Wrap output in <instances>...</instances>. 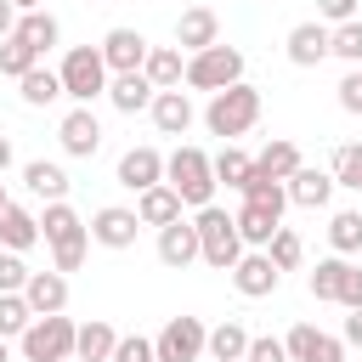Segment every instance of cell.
Here are the masks:
<instances>
[{
  "label": "cell",
  "instance_id": "cell-1",
  "mask_svg": "<svg viewBox=\"0 0 362 362\" xmlns=\"http://www.w3.org/2000/svg\"><path fill=\"white\" fill-rule=\"evenodd\" d=\"M255 119H260V90L243 79V85H232V90H215L209 96V107H204V130L209 136H221V141H232V136H243V130H255Z\"/></svg>",
  "mask_w": 362,
  "mask_h": 362
},
{
  "label": "cell",
  "instance_id": "cell-2",
  "mask_svg": "<svg viewBox=\"0 0 362 362\" xmlns=\"http://www.w3.org/2000/svg\"><path fill=\"white\" fill-rule=\"evenodd\" d=\"M164 181L181 192V204H192V209H209L215 204V164H209V153L204 147H175L170 158H164Z\"/></svg>",
  "mask_w": 362,
  "mask_h": 362
},
{
  "label": "cell",
  "instance_id": "cell-3",
  "mask_svg": "<svg viewBox=\"0 0 362 362\" xmlns=\"http://www.w3.org/2000/svg\"><path fill=\"white\" fill-rule=\"evenodd\" d=\"M57 74H62V90L74 96V107H90V102L107 96V85H113V74H107V62H102V45H74Z\"/></svg>",
  "mask_w": 362,
  "mask_h": 362
},
{
  "label": "cell",
  "instance_id": "cell-4",
  "mask_svg": "<svg viewBox=\"0 0 362 362\" xmlns=\"http://www.w3.org/2000/svg\"><path fill=\"white\" fill-rule=\"evenodd\" d=\"M74 345H79V322L74 317H34L28 334L17 339L23 362H74Z\"/></svg>",
  "mask_w": 362,
  "mask_h": 362
},
{
  "label": "cell",
  "instance_id": "cell-5",
  "mask_svg": "<svg viewBox=\"0 0 362 362\" xmlns=\"http://www.w3.org/2000/svg\"><path fill=\"white\" fill-rule=\"evenodd\" d=\"M192 226H198V243H204V266H215V272H232V266L243 260V238H238V221H232L221 204L198 209V215H192Z\"/></svg>",
  "mask_w": 362,
  "mask_h": 362
},
{
  "label": "cell",
  "instance_id": "cell-6",
  "mask_svg": "<svg viewBox=\"0 0 362 362\" xmlns=\"http://www.w3.org/2000/svg\"><path fill=\"white\" fill-rule=\"evenodd\" d=\"M243 85V51L238 45H209L198 57H187V90H232Z\"/></svg>",
  "mask_w": 362,
  "mask_h": 362
},
{
  "label": "cell",
  "instance_id": "cell-7",
  "mask_svg": "<svg viewBox=\"0 0 362 362\" xmlns=\"http://www.w3.org/2000/svg\"><path fill=\"white\" fill-rule=\"evenodd\" d=\"M204 345H209V328L198 317H170L153 334V362H204Z\"/></svg>",
  "mask_w": 362,
  "mask_h": 362
},
{
  "label": "cell",
  "instance_id": "cell-8",
  "mask_svg": "<svg viewBox=\"0 0 362 362\" xmlns=\"http://www.w3.org/2000/svg\"><path fill=\"white\" fill-rule=\"evenodd\" d=\"M147 34L141 28H107L102 34V62H107V74H141L147 68Z\"/></svg>",
  "mask_w": 362,
  "mask_h": 362
},
{
  "label": "cell",
  "instance_id": "cell-9",
  "mask_svg": "<svg viewBox=\"0 0 362 362\" xmlns=\"http://www.w3.org/2000/svg\"><path fill=\"white\" fill-rule=\"evenodd\" d=\"M277 283H283V272L272 266L266 249H243V260L232 266V288L243 300H266V294H277Z\"/></svg>",
  "mask_w": 362,
  "mask_h": 362
},
{
  "label": "cell",
  "instance_id": "cell-10",
  "mask_svg": "<svg viewBox=\"0 0 362 362\" xmlns=\"http://www.w3.org/2000/svg\"><path fill=\"white\" fill-rule=\"evenodd\" d=\"M57 141H62L68 158H96V147H102V119H96L90 107H68L62 124H57Z\"/></svg>",
  "mask_w": 362,
  "mask_h": 362
},
{
  "label": "cell",
  "instance_id": "cell-11",
  "mask_svg": "<svg viewBox=\"0 0 362 362\" xmlns=\"http://www.w3.org/2000/svg\"><path fill=\"white\" fill-rule=\"evenodd\" d=\"M136 232H141V215L124 204H107L90 215V243H102V249H136Z\"/></svg>",
  "mask_w": 362,
  "mask_h": 362
},
{
  "label": "cell",
  "instance_id": "cell-12",
  "mask_svg": "<svg viewBox=\"0 0 362 362\" xmlns=\"http://www.w3.org/2000/svg\"><path fill=\"white\" fill-rule=\"evenodd\" d=\"M113 181H119V187H130V192L141 198L147 187H158V181H164V153H158V147H130V153H119Z\"/></svg>",
  "mask_w": 362,
  "mask_h": 362
},
{
  "label": "cell",
  "instance_id": "cell-13",
  "mask_svg": "<svg viewBox=\"0 0 362 362\" xmlns=\"http://www.w3.org/2000/svg\"><path fill=\"white\" fill-rule=\"evenodd\" d=\"M175 45H181L187 57H198V51L221 45V17H215L209 6H187V11L175 17Z\"/></svg>",
  "mask_w": 362,
  "mask_h": 362
},
{
  "label": "cell",
  "instance_id": "cell-14",
  "mask_svg": "<svg viewBox=\"0 0 362 362\" xmlns=\"http://www.w3.org/2000/svg\"><path fill=\"white\" fill-rule=\"evenodd\" d=\"M158 260L170 266V272H187L192 260H204V243H198V226L181 215V221H170L164 232H158Z\"/></svg>",
  "mask_w": 362,
  "mask_h": 362
},
{
  "label": "cell",
  "instance_id": "cell-15",
  "mask_svg": "<svg viewBox=\"0 0 362 362\" xmlns=\"http://www.w3.org/2000/svg\"><path fill=\"white\" fill-rule=\"evenodd\" d=\"M328 40H334V28L311 17V23H294V28H288L283 51H288V62H294V68H317V62L328 57Z\"/></svg>",
  "mask_w": 362,
  "mask_h": 362
},
{
  "label": "cell",
  "instance_id": "cell-16",
  "mask_svg": "<svg viewBox=\"0 0 362 362\" xmlns=\"http://www.w3.org/2000/svg\"><path fill=\"white\" fill-rule=\"evenodd\" d=\"M147 119H153V130H158V136H187V130H192V119H198V107H192V96H187V90H158V96H153V107H147Z\"/></svg>",
  "mask_w": 362,
  "mask_h": 362
},
{
  "label": "cell",
  "instance_id": "cell-17",
  "mask_svg": "<svg viewBox=\"0 0 362 362\" xmlns=\"http://www.w3.org/2000/svg\"><path fill=\"white\" fill-rule=\"evenodd\" d=\"M23 300H28L34 317H57V311H68V277L62 272H34L28 288H23Z\"/></svg>",
  "mask_w": 362,
  "mask_h": 362
},
{
  "label": "cell",
  "instance_id": "cell-18",
  "mask_svg": "<svg viewBox=\"0 0 362 362\" xmlns=\"http://www.w3.org/2000/svg\"><path fill=\"white\" fill-rule=\"evenodd\" d=\"M141 74L153 79V90H181L187 85V51L181 45H153Z\"/></svg>",
  "mask_w": 362,
  "mask_h": 362
},
{
  "label": "cell",
  "instance_id": "cell-19",
  "mask_svg": "<svg viewBox=\"0 0 362 362\" xmlns=\"http://www.w3.org/2000/svg\"><path fill=\"white\" fill-rule=\"evenodd\" d=\"M283 187H288V204H300V209H322L334 198V175L328 170H311V164H300Z\"/></svg>",
  "mask_w": 362,
  "mask_h": 362
},
{
  "label": "cell",
  "instance_id": "cell-20",
  "mask_svg": "<svg viewBox=\"0 0 362 362\" xmlns=\"http://www.w3.org/2000/svg\"><path fill=\"white\" fill-rule=\"evenodd\" d=\"M181 209H187V204H181V192H175L170 181H158V187H147V192L136 198V215H141V226H158V232H164L170 221H181Z\"/></svg>",
  "mask_w": 362,
  "mask_h": 362
},
{
  "label": "cell",
  "instance_id": "cell-21",
  "mask_svg": "<svg viewBox=\"0 0 362 362\" xmlns=\"http://www.w3.org/2000/svg\"><path fill=\"white\" fill-rule=\"evenodd\" d=\"M34 243H40V215H28L23 204H6V209H0V249L28 255Z\"/></svg>",
  "mask_w": 362,
  "mask_h": 362
},
{
  "label": "cell",
  "instance_id": "cell-22",
  "mask_svg": "<svg viewBox=\"0 0 362 362\" xmlns=\"http://www.w3.org/2000/svg\"><path fill=\"white\" fill-rule=\"evenodd\" d=\"M23 187H28L34 198H45V204H62V198H68V170L51 164V158H28V164H23Z\"/></svg>",
  "mask_w": 362,
  "mask_h": 362
},
{
  "label": "cell",
  "instance_id": "cell-23",
  "mask_svg": "<svg viewBox=\"0 0 362 362\" xmlns=\"http://www.w3.org/2000/svg\"><path fill=\"white\" fill-rule=\"evenodd\" d=\"M153 79L147 74H113V85H107V102L119 107V113H147L153 107Z\"/></svg>",
  "mask_w": 362,
  "mask_h": 362
},
{
  "label": "cell",
  "instance_id": "cell-24",
  "mask_svg": "<svg viewBox=\"0 0 362 362\" xmlns=\"http://www.w3.org/2000/svg\"><path fill=\"white\" fill-rule=\"evenodd\" d=\"M238 238H243V249H266L272 238H277V226H283V215H272V209H260V204H238Z\"/></svg>",
  "mask_w": 362,
  "mask_h": 362
},
{
  "label": "cell",
  "instance_id": "cell-25",
  "mask_svg": "<svg viewBox=\"0 0 362 362\" xmlns=\"http://www.w3.org/2000/svg\"><path fill=\"white\" fill-rule=\"evenodd\" d=\"M345 272H351V260H345V255H328V260H317V266H311V277H305V288H311V300H328V305H339V288H345Z\"/></svg>",
  "mask_w": 362,
  "mask_h": 362
},
{
  "label": "cell",
  "instance_id": "cell-26",
  "mask_svg": "<svg viewBox=\"0 0 362 362\" xmlns=\"http://www.w3.org/2000/svg\"><path fill=\"white\" fill-rule=\"evenodd\" d=\"M204 356H209V362H243V356H249V334H243V322H232V317H226V322H215V328H209Z\"/></svg>",
  "mask_w": 362,
  "mask_h": 362
},
{
  "label": "cell",
  "instance_id": "cell-27",
  "mask_svg": "<svg viewBox=\"0 0 362 362\" xmlns=\"http://www.w3.org/2000/svg\"><path fill=\"white\" fill-rule=\"evenodd\" d=\"M113 345H119V334H113L102 317H90V322H79V345H74V362H113Z\"/></svg>",
  "mask_w": 362,
  "mask_h": 362
},
{
  "label": "cell",
  "instance_id": "cell-28",
  "mask_svg": "<svg viewBox=\"0 0 362 362\" xmlns=\"http://www.w3.org/2000/svg\"><path fill=\"white\" fill-rule=\"evenodd\" d=\"M17 40H23L34 57H45V51L62 40V23H57L51 11H28V17H17Z\"/></svg>",
  "mask_w": 362,
  "mask_h": 362
},
{
  "label": "cell",
  "instance_id": "cell-29",
  "mask_svg": "<svg viewBox=\"0 0 362 362\" xmlns=\"http://www.w3.org/2000/svg\"><path fill=\"white\" fill-rule=\"evenodd\" d=\"M79 232H90V221H79L68 198H62V204H45V215H40V238H45V243H68V238H79Z\"/></svg>",
  "mask_w": 362,
  "mask_h": 362
},
{
  "label": "cell",
  "instance_id": "cell-30",
  "mask_svg": "<svg viewBox=\"0 0 362 362\" xmlns=\"http://www.w3.org/2000/svg\"><path fill=\"white\" fill-rule=\"evenodd\" d=\"M17 96H23L28 107H51V102L68 96V90H62V74H57V68H34V74L17 79Z\"/></svg>",
  "mask_w": 362,
  "mask_h": 362
},
{
  "label": "cell",
  "instance_id": "cell-31",
  "mask_svg": "<svg viewBox=\"0 0 362 362\" xmlns=\"http://www.w3.org/2000/svg\"><path fill=\"white\" fill-rule=\"evenodd\" d=\"M300 164H305V158H300V147H294L288 136H277V141H266V147H260V158H255V170H266L272 181H288V175H294Z\"/></svg>",
  "mask_w": 362,
  "mask_h": 362
},
{
  "label": "cell",
  "instance_id": "cell-32",
  "mask_svg": "<svg viewBox=\"0 0 362 362\" xmlns=\"http://www.w3.org/2000/svg\"><path fill=\"white\" fill-rule=\"evenodd\" d=\"M209 164H215V187H232V192H243V181H249V170H255V158H249L243 147H232V141H226Z\"/></svg>",
  "mask_w": 362,
  "mask_h": 362
},
{
  "label": "cell",
  "instance_id": "cell-33",
  "mask_svg": "<svg viewBox=\"0 0 362 362\" xmlns=\"http://www.w3.org/2000/svg\"><path fill=\"white\" fill-rule=\"evenodd\" d=\"M243 204H260V209L283 215V209H288V187H283V181H272L266 170H249V181H243Z\"/></svg>",
  "mask_w": 362,
  "mask_h": 362
},
{
  "label": "cell",
  "instance_id": "cell-34",
  "mask_svg": "<svg viewBox=\"0 0 362 362\" xmlns=\"http://www.w3.org/2000/svg\"><path fill=\"white\" fill-rule=\"evenodd\" d=\"M328 243H334V255H356L362 249V209H334L328 215Z\"/></svg>",
  "mask_w": 362,
  "mask_h": 362
},
{
  "label": "cell",
  "instance_id": "cell-35",
  "mask_svg": "<svg viewBox=\"0 0 362 362\" xmlns=\"http://www.w3.org/2000/svg\"><path fill=\"white\" fill-rule=\"evenodd\" d=\"M328 175H334V187H351V192H362V141H345V147H334V158H328Z\"/></svg>",
  "mask_w": 362,
  "mask_h": 362
},
{
  "label": "cell",
  "instance_id": "cell-36",
  "mask_svg": "<svg viewBox=\"0 0 362 362\" xmlns=\"http://www.w3.org/2000/svg\"><path fill=\"white\" fill-rule=\"evenodd\" d=\"M28 322H34L28 300H23V294H0V339H23Z\"/></svg>",
  "mask_w": 362,
  "mask_h": 362
},
{
  "label": "cell",
  "instance_id": "cell-37",
  "mask_svg": "<svg viewBox=\"0 0 362 362\" xmlns=\"http://www.w3.org/2000/svg\"><path fill=\"white\" fill-rule=\"evenodd\" d=\"M328 57H339V62L362 68V17H351V23H339V28H334V40H328Z\"/></svg>",
  "mask_w": 362,
  "mask_h": 362
},
{
  "label": "cell",
  "instance_id": "cell-38",
  "mask_svg": "<svg viewBox=\"0 0 362 362\" xmlns=\"http://www.w3.org/2000/svg\"><path fill=\"white\" fill-rule=\"evenodd\" d=\"M266 255H272V266H277V272H294V266L305 260V243H300V232L277 226V238L266 243Z\"/></svg>",
  "mask_w": 362,
  "mask_h": 362
},
{
  "label": "cell",
  "instance_id": "cell-39",
  "mask_svg": "<svg viewBox=\"0 0 362 362\" xmlns=\"http://www.w3.org/2000/svg\"><path fill=\"white\" fill-rule=\"evenodd\" d=\"M34 68H40V57H34L17 34H11V40H0V74H6V79H23V74H34Z\"/></svg>",
  "mask_w": 362,
  "mask_h": 362
},
{
  "label": "cell",
  "instance_id": "cell-40",
  "mask_svg": "<svg viewBox=\"0 0 362 362\" xmlns=\"http://www.w3.org/2000/svg\"><path fill=\"white\" fill-rule=\"evenodd\" d=\"M85 255H90V232H79V238H68V243H51V272H79L85 266Z\"/></svg>",
  "mask_w": 362,
  "mask_h": 362
},
{
  "label": "cell",
  "instance_id": "cell-41",
  "mask_svg": "<svg viewBox=\"0 0 362 362\" xmlns=\"http://www.w3.org/2000/svg\"><path fill=\"white\" fill-rule=\"evenodd\" d=\"M317 339H322V334H317L311 322H294V328L283 334V345H288V362H311V356H317Z\"/></svg>",
  "mask_w": 362,
  "mask_h": 362
},
{
  "label": "cell",
  "instance_id": "cell-42",
  "mask_svg": "<svg viewBox=\"0 0 362 362\" xmlns=\"http://www.w3.org/2000/svg\"><path fill=\"white\" fill-rule=\"evenodd\" d=\"M28 266H23V255H11V249H0V294H23L28 288Z\"/></svg>",
  "mask_w": 362,
  "mask_h": 362
},
{
  "label": "cell",
  "instance_id": "cell-43",
  "mask_svg": "<svg viewBox=\"0 0 362 362\" xmlns=\"http://www.w3.org/2000/svg\"><path fill=\"white\" fill-rule=\"evenodd\" d=\"M113 362H153V339H141V334H124V339L113 345Z\"/></svg>",
  "mask_w": 362,
  "mask_h": 362
},
{
  "label": "cell",
  "instance_id": "cell-44",
  "mask_svg": "<svg viewBox=\"0 0 362 362\" xmlns=\"http://www.w3.org/2000/svg\"><path fill=\"white\" fill-rule=\"evenodd\" d=\"M243 362H288V345L272 339V334H260V339H249V356Z\"/></svg>",
  "mask_w": 362,
  "mask_h": 362
},
{
  "label": "cell",
  "instance_id": "cell-45",
  "mask_svg": "<svg viewBox=\"0 0 362 362\" xmlns=\"http://www.w3.org/2000/svg\"><path fill=\"white\" fill-rule=\"evenodd\" d=\"M351 17H356V0H317V23L339 28V23H351Z\"/></svg>",
  "mask_w": 362,
  "mask_h": 362
},
{
  "label": "cell",
  "instance_id": "cell-46",
  "mask_svg": "<svg viewBox=\"0 0 362 362\" xmlns=\"http://www.w3.org/2000/svg\"><path fill=\"white\" fill-rule=\"evenodd\" d=\"M334 90H339V107H345V113H362V74H356V68H351Z\"/></svg>",
  "mask_w": 362,
  "mask_h": 362
},
{
  "label": "cell",
  "instance_id": "cell-47",
  "mask_svg": "<svg viewBox=\"0 0 362 362\" xmlns=\"http://www.w3.org/2000/svg\"><path fill=\"white\" fill-rule=\"evenodd\" d=\"M339 305H345V311H362V266H351V272H345V288H339Z\"/></svg>",
  "mask_w": 362,
  "mask_h": 362
},
{
  "label": "cell",
  "instance_id": "cell-48",
  "mask_svg": "<svg viewBox=\"0 0 362 362\" xmlns=\"http://www.w3.org/2000/svg\"><path fill=\"white\" fill-rule=\"evenodd\" d=\"M311 362H345V339L322 334V339H317V356H311Z\"/></svg>",
  "mask_w": 362,
  "mask_h": 362
},
{
  "label": "cell",
  "instance_id": "cell-49",
  "mask_svg": "<svg viewBox=\"0 0 362 362\" xmlns=\"http://www.w3.org/2000/svg\"><path fill=\"white\" fill-rule=\"evenodd\" d=\"M17 17H23V11H17L11 0H0V40H11V34H17Z\"/></svg>",
  "mask_w": 362,
  "mask_h": 362
},
{
  "label": "cell",
  "instance_id": "cell-50",
  "mask_svg": "<svg viewBox=\"0 0 362 362\" xmlns=\"http://www.w3.org/2000/svg\"><path fill=\"white\" fill-rule=\"evenodd\" d=\"M339 339H345V345H362V311L345 317V334H339Z\"/></svg>",
  "mask_w": 362,
  "mask_h": 362
},
{
  "label": "cell",
  "instance_id": "cell-51",
  "mask_svg": "<svg viewBox=\"0 0 362 362\" xmlns=\"http://www.w3.org/2000/svg\"><path fill=\"white\" fill-rule=\"evenodd\" d=\"M6 170H11V141L0 136V175H6Z\"/></svg>",
  "mask_w": 362,
  "mask_h": 362
},
{
  "label": "cell",
  "instance_id": "cell-52",
  "mask_svg": "<svg viewBox=\"0 0 362 362\" xmlns=\"http://www.w3.org/2000/svg\"><path fill=\"white\" fill-rule=\"evenodd\" d=\"M11 6H17L23 17H28V11H45V0H11Z\"/></svg>",
  "mask_w": 362,
  "mask_h": 362
},
{
  "label": "cell",
  "instance_id": "cell-53",
  "mask_svg": "<svg viewBox=\"0 0 362 362\" xmlns=\"http://www.w3.org/2000/svg\"><path fill=\"white\" fill-rule=\"evenodd\" d=\"M6 204H11V198H6V181H0V209H6Z\"/></svg>",
  "mask_w": 362,
  "mask_h": 362
},
{
  "label": "cell",
  "instance_id": "cell-54",
  "mask_svg": "<svg viewBox=\"0 0 362 362\" xmlns=\"http://www.w3.org/2000/svg\"><path fill=\"white\" fill-rule=\"evenodd\" d=\"M0 362H11V351H6V339H0Z\"/></svg>",
  "mask_w": 362,
  "mask_h": 362
},
{
  "label": "cell",
  "instance_id": "cell-55",
  "mask_svg": "<svg viewBox=\"0 0 362 362\" xmlns=\"http://www.w3.org/2000/svg\"><path fill=\"white\" fill-rule=\"evenodd\" d=\"M356 74H362V68H356Z\"/></svg>",
  "mask_w": 362,
  "mask_h": 362
}]
</instances>
